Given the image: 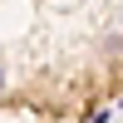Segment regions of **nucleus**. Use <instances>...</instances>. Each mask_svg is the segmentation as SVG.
<instances>
[{
	"label": "nucleus",
	"mask_w": 123,
	"mask_h": 123,
	"mask_svg": "<svg viewBox=\"0 0 123 123\" xmlns=\"http://www.w3.org/2000/svg\"><path fill=\"white\" fill-rule=\"evenodd\" d=\"M118 98L123 0H0V113L89 123Z\"/></svg>",
	"instance_id": "1"
}]
</instances>
